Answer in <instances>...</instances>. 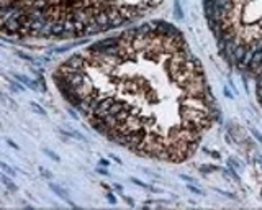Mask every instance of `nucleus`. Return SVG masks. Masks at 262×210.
<instances>
[{"label": "nucleus", "mask_w": 262, "mask_h": 210, "mask_svg": "<svg viewBox=\"0 0 262 210\" xmlns=\"http://www.w3.org/2000/svg\"><path fill=\"white\" fill-rule=\"evenodd\" d=\"M53 80L97 133L166 163L190 158L218 114L200 61L166 22L82 48L54 69Z\"/></svg>", "instance_id": "1"}, {"label": "nucleus", "mask_w": 262, "mask_h": 210, "mask_svg": "<svg viewBox=\"0 0 262 210\" xmlns=\"http://www.w3.org/2000/svg\"><path fill=\"white\" fill-rule=\"evenodd\" d=\"M162 0H0L4 35L74 39L141 20Z\"/></svg>", "instance_id": "2"}]
</instances>
